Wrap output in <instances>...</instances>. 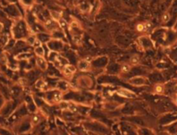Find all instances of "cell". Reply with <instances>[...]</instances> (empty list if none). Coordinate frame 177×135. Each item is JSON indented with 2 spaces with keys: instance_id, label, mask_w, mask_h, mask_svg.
I'll return each mask as SVG.
<instances>
[{
  "instance_id": "6da1fadb",
  "label": "cell",
  "mask_w": 177,
  "mask_h": 135,
  "mask_svg": "<svg viewBox=\"0 0 177 135\" xmlns=\"http://www.w3.org/2000/svg\"><path fill=\"white\" fill-rule=\"evenodd\" d=\"M63 73L65 75H72L76 72V68L73 65H70V64H66L64 65L62 68Z\"/></svg>"
},
{
  "instance_id": "7a4b0ae2",
  "label": "cell",
  "mask_w": 177,
  "mask_h": 135,
  "mask_svg": "<svg viewBox=\"0 0 177 135\" xmlns=\"http://www.w3.org/2000/svg\"><path fill=\"white\" fill-rule=\"evenodd\" d=\"M116 93L120 96H123L125 98H135V94L132 93V92L128 91V90H126V89H119Z\"/></svg>"
},
{
  "instance_id": "3957f363",
  "label": "cell",
  "mask_w": 177,
  "mask_h": 135,
  "mask_svg": "<svg viewBox=\"0 0 177 135\" xmlns=\"http://www.w3.org/2000/svg\"><path fill=\"white\" fill-rule=\"evenodd\" d=\"M90 68V62H87V61H80L78 62V68H79L81 71H86V70Z\"/></svg>"
},
{
  "instance_id": "277c9868",
  "label": "cell",
  "mask_w": 177,
  "mask_h": 135,
  "mask_svg": "<svg viewBox=\"0 0 177 135\" xmlns=\"http://www.w3.org/2000/svg\"><path fill=\"white\" fill-rule=\"evenodd\" d=\"M37 63L38 67L40 68L41 69L45 70L47 68V62H46V61H45L44 58L42 57V56H40V57H37Z\"/></svg>"
},
{
  "instance_id": "5b68a950",
  "label": "cell",
  "mask_w": 177,
  "mask_h": 135,
  "mask_svg": "<svg viewBox=\"0 0 177 135\" xmlns=\"http://www.w3.org/2000/svg\"><path fill=\"white\" fill-rule=\"evenodd\" d=\"M31 120L32 126H37V125H38L39 123L41 122V120H42V116H41L40 114H38V113H35V114L31 117Z\"/></svg>"
},
{
  "instance_id": "8992f818",
  "label": "cell",
  "mask_w": 177,
  "mask_h": 135,
  "mask_svg": "<svg viewBox=\"0 0 177 135\" xmlns=\"http://www.w3.org/2000/svg\"><path fill=\"white\" fill-rule=\"evenodd\" d=\"M155 92L156 94H159V95L162 94L164 92V87L162 85H161V84H157L155 87Z\"/></svg>"
},
{
  "instance_id": "52a82bcc",
  "label": "cell",
  "mask_w": 177,
  "mask_h": 135,
  "mask_svg": "<svg viewBox=\"0 0 177 135\" xmlns=\"http://www.w3.org/2000/svg\"><path fill=\"white\" fill-rule=\"evenodd\" d=\"M139 62H140V58L137 56H133L132 57L130 58V63L133 64V65H135V64L139 63Z\"/></svg>"
},
{
  "instance_id": "ba28073f",
  "label": "cell",
  "mask_w": 177,
  "mask_h": 135,
  "mask_svg": "<svg viewBox=\"0 0 177 135\" xmlns=\"http://www.w3.org/2000/svg\"><path fill=\"white\" fill-rule=\"evenodd\" d=\"M46 86H47V83L44 82V81H38L37 83V87L42 90H44L45 87H46Z\"/></svg>"
},
{
  "instance_id": "9c48e42d",
  "label": "cell",
  "mask_w": 177,
  "mask_h": 135,
  "mask_svg": "<svg viewBox=\"0 0 177 135\" xmlns=\"http://www.w3.org/2000/svg\"><path fill=\"white\" fill-rule=\"evenodd\" d=\"M130 69H131V67L129 64H123V65L122 66V71H123V73H129V72L130 71Z\"/></svg>"
},
{
  "instance_id": "30bf717a",
  "label": "cell",
  "mask_w": 177,
  "mask_h": 135,
  "mask_svg": "<svg viewBox=\"0 0 177 135\" xmlns=\"http://www.w3.org/2000/svg\"><path fill=\"white\" fill-rule=\"evenodd\" d=\"M36 53L37 54V56H44V50L41 48V47H37V48L36 49Z\"/></svg>"
},
{
  "instance_id": "8fae6325",
  "label": "cell",
  "mask_w": 177,
  "mask_h": 135,
  "mask_svg": "<svg viewBox=\"0 0 177 135\" xmlns=\"http://www.w3.org/2000/svg\"><path fill=\"white\" fill-rule=\"evenodd\" d=\"M136 30L138 32H143L144 30V26H143V23H138L136 25Z\"/></svg>"
},
{
  "instance_id": "7c38bea8",
  "label": "cell",
  "mask_w": 177,
  "mask_h": 135,
  "mask_svg": "<svg viewBox=\"0 0 177 135\" xmlns=\"http://www.w3.org/2000/svg\"><path fill=\"white\" fill-rule=\"evenodd\" d=\"M143 26H144V30L147 31L152 27V23H151L150 22H145L144 23H143Z\"/></svg>"
},
{
  "instance_id": "4fadbf2b",
  "label": "cell",
  "mask_w": 177,
  "mask_h": 135,
  "mask_svg": "<svg viewBox=\"0 0 177 135\" xmlns=\"http://www.w3.org/2000/svg\"><path fill=\"white\" fill-rule=\"evenodd\" d=\"M169 18H170L169 14H168V13H165V14H163V16H162V22L166 23V22H168V21L169 20Z\"/></svg>"
},
{
  "instance_id": "5bb4252c",
  "label": "cell",
  "mask_w": 177,
  "mask_h": 135,
  "mask_svg": "<svg viewBox=\"0 0 177 135\" xmlns=\"http://www.w3.org/2000/svg\"><path fill=\"white\" fill-rule=\"evenodd\" d=\"M58 22H59V24H60L61 28L66 29V27H67V23L64 20V19H61V18H60V19L58 20Z\"/></svg>"
},
{
  "instance_id": "9a60e30c",
  "label": "cell",
  "mask_w": 177,
  "mask_h": 135,
  "mask_svg": "<svg viewBox=\"0 0 177 135\" xmlns=\"http://www.w3.org/2000/svg\"><path fill=\"white\" fill-rule=\"evenodd\" d=\"M175 97H176V101H177V93H176V95H175Z\"/></svg>"
},
{
  "instance_id": "2e32d148",
  "label": "cell",
  "mask_w": 177,
  "mask_h": 135,
  "mask_svg": "<svg viewBox=\"0 0 177 135\" xmlns=\"http://www.w3.org/2000/svg\"><path fill=\"white\" fill-rule=\"evenodd\" d=\"M59 1H64V0H59Z\"/></svg>"
}]
</instances>
